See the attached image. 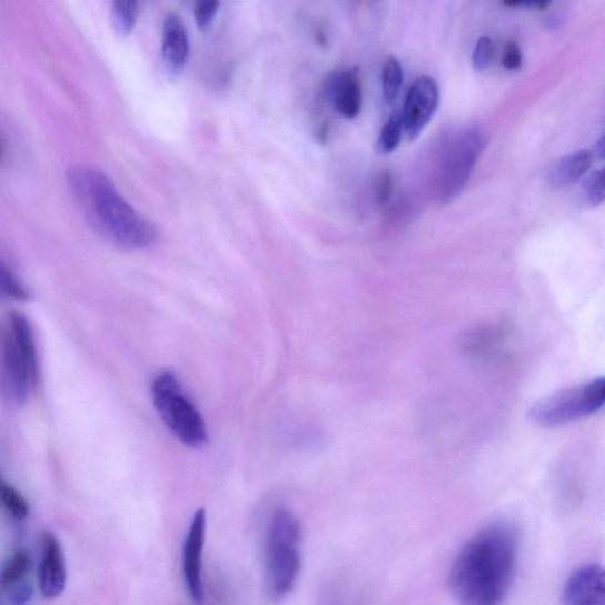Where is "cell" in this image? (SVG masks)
I'll list each match as a JSON object with an SVG mask.
<instances>
[{"label":"cell","mask_w":605,"mask_h":605,"mask_svg":"<svg viewBox=\"0 0 605 605\" xmlns=\"http://www.w3.org/2000/svg\"><path fill=\"white\" fill-rule=\"evenodd\" d=\"M154 406L170 432L192 448L208 444L209 433L203 416L183 392L177 376L159 374L152 383Z\"/></svg>","instance_id":"277c9868"},{"label":"cell","mask_w":605,"mask_h":605,"mask_svg":"<svg viewBox=\"0 0 605 605\" xmlns=\"http://www.w3.org/2000/svg\"><path fill=\"white\" fill-rule=\"evenodd\" d=\"M604 400L605 380L596 377L541 399L530 410V417L545 428L561 427L595 414Z\"/></svg>","instance_id":"5b68a950"},{"label":"cell","mask_w":605,"mask_h":605,"mask_svg":"<svg viewBox=\"0 0 605 605\" xmlns=\"http://www.w3.org/2000/svg\"><path fill=\"white\" fill-rule=\"evenodd\" d=\"M595 151H596V158H598L599 160H603L604 158V138H601L596 145H595Z\"/></svg>","instance_id":"83f0119b"},{"label":"cell","mask_w":605,"mask_h":605,"mask_svg":"<svg viewBox=\"0 0 605 605\" xmlns=\"http://www.w3.org/2000/svg\"><path fill=\"white\" fill-rule=\"evenodd\" d=\"M139 4L133 0H118L114 2L112 17L115 30L122 34H130L137 24Z\"/></svg>","instance_id":"d6986e66"},{"label":"cell","mask_w":605,"mask_h":605,"mask_svg":"<svg viewBox=\"0 0 605 605\" xmlns=\"http://www.w3.org/2000/svg\"><path fill=\"white\" fill-rule=\"evenodd\" d=\"M208 533L205 508L195 511L181 549V573L188 594L195 605H205L203 556Z\"/></svg>","instance_id":"52a82bcc"},{"label":"cell","mask_w":605,"mask_h":605,"mask_svg":"<svg viewBox=\"0 0 605 605\" xmlns=\"http://www.w3.org/2000/svg\"><path fill=\"white\" fill-rule=\"evenodd\" d=\"M31 569V561L27 553H16L0 572V584L8 591L13 586L26 582Z\"/></svg>","instance_id":"e0dca14e"},{"label":"cell","mask_w":605,"mask_h":605,"mask_svg":"<svg viewBox=\"0 0 605 605\" xmlns=\"http://www.w3.org/2000/svg\"><path fill=\"white\" fill-rule=\"evenodd\" d=\"M33 595L31 584L27 581L9 589V597L13 605H27Z\"/></svg>","instance_id":"4316f807"},{"label":"cell","mask_w":605,"mask_h":605,"mask_svg":"<svg viewBox=\"0 0 605 605\" xmlns=\"http://www.w3.org/2000/svg\"><path fill=\"white\" fill-rule=\"evenodd\" d=\"M0 605H4V602L2 601V598H0Z\"/></svg>","instance_id":"f546056e"},{"label":"cell","mask_w":605,"mask_h":605,"mask_svg":"<svg viewBox=\"0 0 605 605\" xmlns=\"http://www.w3.org/2000/svg\"><path fill=\"white\" fill-rule=\"evenodd\" d=\"M9 322L11 329L10 339L17 347L18 353H20L27 363L37 387V384L40 382L41 372L32 326L27 316L20 313V311H12Z\"/></svg>","instance_id":"9a60e30c"},{"label":"cell","mask_w":605,"mask_h":605,"mask_svg":"<svg viewBox=\"0 0 605 605\" xmlns=\"http://www.w3.org/2000/svg\"><path fill=\"white\" fill-rule=\"evenodd\" d=\"M42 547L40 589L47 598L59 597L64 592L67 583L63 549L59 538L51 533H44Z\"/></svg>","instance_id":"8fae6325"},{"label":"cell","mask_w":605,"mask_h":605,"mask_svg":"<svg viewBox=\"0 0 605 605\" xmlns=\"http://www.w3.org/2000/svg\"><path fill=\"white\" fill-rule=\"evenodd\" d=\"M219 10V3L214 0L198 2L194 7V18L199 29H206L214 20Z\"/></svg>","instance_id":"d4e9b609"},{"label":"cell","mask_w":605,"mask_h":605,"mask_svg":"<svg viewBox=\"0 0 605 605\" xmlns=\"http://www.w3.org/2000/svg\"><path fill=\"white\" fill-rule=\"evenodd\" d=\"M190 53L189 33L181 17L170 13L162 26V58L172 72L185 67Z\"/></svg>","instance_id":"7c38bea8"},{"label":"cell","mask_w":605,"mask_h":605,"mask_svg":"<svg viewBox=\"0 0 605 605\" xmlns=\"http://www.w3.org/2000/svg\"><path fill=\"white\" fill-rule=\"evenodd\" d=\"M521 553V533L510 521L492 522L456 554L448 574V588L460 605H504L515 582Z\"/></svg>","instance_id":"6da1fadb"},{"label":"cell","mask_w":605,"mask_h":605,"mask_svg":"<svg viewBox=\"0 0 605 605\" xmlns=\"http://www.w3.org/2000/svg\"><path fill=\"white\" fill-rule=\"evenodd\" d=\"M403 134L401 113L391 115L386 124L383 125L377 140V150L382 154L393 153L401 141Z\"/></svg>","instance_id":"ffe728a7"},{"label":"cell","mask_w":605,"mask_h":605,"mask_svg":"<svg viewBox=\"0 0 605 605\" xmlns=\"http://www.w3.org/2000/svg\"><path fill=\"white\" fill-rule=\"evenodd\" d=\"M594 154L591 151H578L559 159L546 173L547 185L554 190L569 189L592 169Z\"/></svg>","instance_id":"4fadbf2b"},{"label":"cell","mask_w":605,"mask_h":605,"mask_svg":"<svg viewBox=\"0 0 605 605\" xmlns=\"http://www.w3.org/2000/svg\"><path fill=\"white\" fill-rule=\"evenodd\" d=\"M493 42L490 37L483 36L476 42L475 49L473 52V67L475 70L484 71L486 70L493 61Z\"/></svg>","instance_id":"603a6c76"},{"label":"cell","mask_w":605,"mask_h":605,"mask_svg":"<svg viewBox=\"0 0 605 605\" xmlns=\"http://www.w3.org/2000/svg\"><path fill=\"white\" fill-rule=\"evenodd\" d=\"M394 194V179L390 172H383L377 181L376 204L380 209L387 208Z\"/></svg>","instance_id":"cb8c5ba5"},{"label":"cell","mask_w":605,"mask_h":605,"mask_svg":"<svg viewBox=\"0 0 605 605\" xmlns=\"http://www.w3.org/2000/svg\"><path fill=\"white\" fill-rule=\"evenodd\" d=\"M0 502L7 507L11 515L18 520L28 517L30 506L27 500L12 486L0 480Z\"/></svg>","instance_id":"44dd1931"},{"label":"cell","mask_w":605,"mask_h":605,"mask_svg":"<svg viewBox=\"0 0 605 605\" xmlns=\"http://www.w3.org/2000/svg\"><path fill=\"white\" fill-rule=\"evenodd\" d=\"M3 155H4L3 144H2V141H0V161H2Z\"/></svg>","instance_id":"f1b7e54d"},{"label":"cell","mask_w":605,"mask_h":605,"mask_svg":"<svg viewBox=\"0 0 605 605\" xmlns=\"http://www.w3.org/2000/svg\"><path fill=\"white\" fill-rule=\"evenodd\" d=\"M302 544L303 528L295 513L274 510L263 542L264 585L272 602L283 601L295 589L303 565Z\"/></svg>","instance_id":"3957f363"},{"label":"cell","mask_w":605,"mask_h":605,"mask_svg":"<svg viewBox=\"0 0 605 605\" xmlns=\"http://www.w3.org/2000/svg\"><path fill=\"white\" fill-rule=\"evenodd\" d=\"M438 100V88L431 77L424 75L413 82L401 113L403 134L407 140H416L424 132L436 112Z\"/></svg>","instance_id":"ba28073f"},{"label":"cell","mask_w":605,"mask_h":605,"mask_svg":"<svg viewBox=\"0 0 605 605\" xmlns=\"http://www.w3.org/2000/svg\"><path fill=\"white\" fill-rule=\"evenodd\" d=\"M583 192L585 200L593 208L604 203V173L602 170L594 172L584 181Z\"/></svg>","instance_id":"7402d4cb"},{"label":"cell","mask_w":605,"mask_h":605,"mask_svg":"<svg viewBox=\"0 0 605 605\" xmlns=\"http://www.w3.org/2000/svg\"><path fill=\"white\" fill-rule=\"evenodd\" d=\"M0 299L28 302L31 299V292L20 278L0 260Z\"/></svg>","instance_id":"2e32d148"},{"label":"cell","mask_w":605,"mask_h":605,"mask_svg":"<svg viewBox=\"0 0 605 605\" xmlns=\"http://www.w3.org/2000/svg\"><path fill=\"white\" fill-rule=\"evenodd\" d=\"M563 605H605V575L603 566L596 563L577 567L566 578Z\"/></svg>","instance_id":"30bf717a"},{"label":"cell","mask_w":605,"mask_h":605,"mask_svg":"<svg viewBox=\"0 0 605 605\" xmlns=\"http://www.w3.org/2000/svg\"><path fill=\"white\" fill-rule=\"evenodd\" d=\"M403 79H405V73H403V68L399 60L394 58L387 59L382 70L383 97L387 103H393L396 100L403 84Z\"/></svg>","instance_id":"ac0fdd59"},{"label":"cell","mask_w":605,"mask_h":605,"mask_svg":"<svg viewBox=\"0 0 605 605\" xmlns=\"http://www.w3.org/2000/svg\"><path fill=\"white\" fill-rule=\"evenodd\" d=\"M68 185L89 226L107 242L125 250H144L157 243L155 226L128 203L100 170L73 168Z\"/></svg>","instance_id":"7a4b0ae2"},{"label":"cell","mask_w":605,"mask_h":605,"mask_svg":"<svg viewBox=\"0 0 605 605\" xmlns=\"http://www.w3.org/2000/svg\"><path fill=\"white\" fill-rule=\"evenodd\" d=\"M486 142L478 128H468L448 141L438 174V198L443 203H448L465 190Z\"/></svg>","instance_id":"8992f818"},{"label":"cell","mask_w":605,"mask_h":605,"mask_svg":"<svg viewBox=\"0 0 605 605\" xmlns=\"http://www.w3.org/2000/svg\"><path fill=\"white\" fill-rule=\"evenodd\" d=\"M327 93L343 118L352 120L359 117L362 107V88L355 71L339 73L330 82Z\"/></svg>","instance_id":"5bb4252c"},{"label":"cell","mask_w":605,"mask_h":605,"mask_svg":"<svg viewBox=\"0 0 605 605\" xmlns=\"http://www.w3.org/2000/svg\"><path fill=\"white\" fill-rule=\"evenodd\" d=\"M503 65L506 70L517 71L523 65V52L516 42H508L505 47Z\"/></svg>","instance_id":"484cf974"},{"label":"cell","mask_w":605,"mask_h":605,"mask_svg":"<svg viewBox=\"0 0 605 605\" xmlns=\"http://www.w3.org/2000/svg\"><path fill=\"white\" fill-rule=\"evenodd\" d=\"M34 389L36 384L28 365L9 336L0 355V394L9 405L22 407Z\"/></svg>","instance_id":"9c48e42d"}]
</instances>
